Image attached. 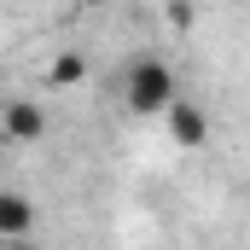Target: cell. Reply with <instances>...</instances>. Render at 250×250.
<instances>
[{
  "label": "cell",
  "mask_w": 250,
  "mask_h": 250,
  "mask_svg": "<svg viewBox=\"0 0 250 250\" xmlns=\"http://www.w3.org/2000/svg\"><path fill=\"white\" fill-rule=\"evenodd\" d=\"M181 93V82H175V70L163 59H134L128 64V82H123V99L134 117H163V105Z\"/></svg>",
  "instance_id": "cell-1"
},
{
  "label": "cell",
  "mask_w": 250,
  "mask_h": 250,
  "mask_svg": "<svg viewBox=\"0 0 250 250\" xmlns=\"http://www.w3.org/2000/svg\"><path fill=\"white\" fill-rule=\"evenodd\" d=\"M163 123H169V140L181 146V151H198L204 140H209V117H204V105H192V99H169L163 105Z\"/></svg>",
  "instance_id": "cell-2"
},
{
  "label": "cell",
  "mask_w": 250,
  "mask_h": 250,
  "mask_svg": "<svg viewBox=\"0 0 250 250\" xmlns=\"http://www.w3.org/2000/svg\"><path fill=\"white\" fill-rule=\"evenodd\" d=\"M41 134H47V111H41L35 99H12V105H0V140L35 146Z\"/></svg>",
  "instance_id": "cell-3"
},
{
  "label": "cell",
  "mask_w": 250,
  "mask_h": 250,
  "mask_svg": "<svg viewBox=\"0 0 250 250\" xmlns=\"http://www.w3.org/2000/svg\"><path fill=\"white\" fill-rule=\"evenodd\" d=\"M29 233H35V204H29L23 192H6V187H0V239L18 245V239H29Z\"/></svg>",
  "instance_id": "cell-4"
},
{
  "label": "cell",
  "mask_w": 250,
  "mask_h": 250,
  "mask_svg": "<svg viewBox=\"0 0 250 250\" xmlns=\"http://www.w3.org/2000/svg\"><path fill=\"white\" fill-rule=\"evenodd\" d=\"M47 82H53V87H76V82H87V59H82V53H59V59L47 64Z\"/></svg>",
  "instance_id": "cell-5"
},
{
  "label": "cell",
  "mask_w": 250,
  "mask_h": 250,
  "mask_svg": "<svg viewBox=\"0 0 250 250\" xmlns=\"http://www.w3.org/2000/svg\"><path fill=\"white\" fill-rule=\"evenodd\" d=\"M169 23L175 29H192V0H169Z\"/></svg>",
  "instance_id": "cell-6"
}]
</instances>
